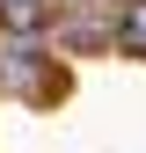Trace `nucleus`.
<instances>
[{"mask_svg": "<svg viewBox=\"0 0 146 153\" xmlns=\"http://www.w3.org/2000/svg\"><path fill=\"white\" fill-rule=\"evenodd\" d=\"M0 22H7L15 44H29V36L51 22V0H0Z\"/></svg>", "mask_w": 146, "mask_h": 153, "instance_id": "1", "label": "nucleus"}, {"mask_svg": "<svg viewBox=\"0 0 146 153\" xmlns=\"http://www.w3.org/2000/svg\"><path fill=\"white\" fill-rule=\"evenodd\" d=\"M117 51H124V59H146V0L124 7V22H117Z\"/></svg>", "mask_w": 146, "mask_h": 153, "instance_id": "2", "label": "nucleus"}, {"mask_svg": "<svg viewBox=\"0 0 146 153\" xmlns=\"http://www.w3.org/2000/svg\"><path fill=\"white\" fill-rule=\"evenodd\" d=\"M0 59H7V66H0V80H7V88H36V51H29V44H7Z\"/></svg>", "mask_w": 146, "mask_h": 153, "instance_id": "3", "label": "nucleus"}]
</instances>
